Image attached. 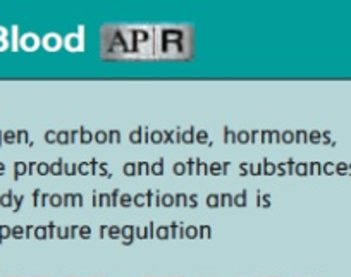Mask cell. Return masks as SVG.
<instances>
[{"instance_id": "obj_1", "label": "cell", "mask_w": 351, "mask_h": 277, "mask_svg": "<svg viewBox=\"0 0 351 277\" xmlns=\"http://www.w3.org/2000/svg\"><path fill=\"white\" fill-rule=\"evenodd\" d=\"M100 53L106 60H191V26H119L102 28Z\"/></svg>"}, {"instance_id": "obj_2", "label": "cell", "mask_w": 351, "mask_h": 277, "mask_svg": "<svg viewBox=\"0 0 351 277\" xmlns=\"http://www.w3.org/2000/svg\"><path fill=\"white\" fill-rule=\"evenodd\" d=\"M337 169H339V172H346V164H339Z\"/></svg>"}]
</instances>
